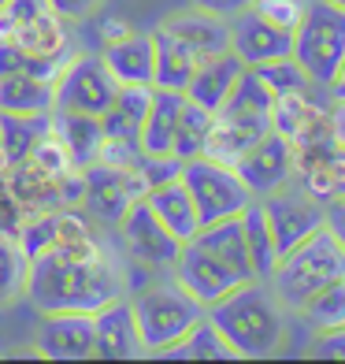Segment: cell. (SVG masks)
<instances>
[{
    "label": "cell",
    "mask_w": 345,
    "mask_h": 364,
    "mask_svg": "<svg viewBox=\"0 0 345 364\" xmlns=\"http://www.w3.org/2000/svg\"><path fill=\"white\" fill-rule=\"evenodd\" d=\"M126 275L97 238L30 257L26 297L45 312H97L123 297Z\"/></svg>",
    "instance_id": "cell-1"
},
{
    "label": "cell",
    "mask_w": 345,
    "mask_h": 364,
    "mask_svg": "<svg viewBox=\"0 0 345 364\" xmlns=\"http://www.w3.org/2000/svg\"><path fill=\"white\" fill-rule=\"evenodd\" d=\"M204 316L219 327L238 360H264L286 346V316L290 309L275 297L268 279H249L226 297L204 309Z\"/></svg>",
    "instance_id": "cell-2"
},
{
    "label": "cell",
    "mask_w": 345,
    "mask_h": 364,
    "mask_svg": "<svg viewBox=\"0 0 345 364\" xmlns=\"http://www.w3.org/2000/svg\"><path fill=\"white\" fill-rule=\"evenodd\" d=\"M341 275H345V245L327 227H319L275 260L268 287L290 312H297L319 287L334 283Z\"/></svg>",
    "instance_id": "cell-3"
},
{
    "label": "cell",
    "mask_w": 345,
    "mask_h": 364,
    "mask_svg": "<svg viewBox=\"0 0 345 364\" xmlns=\"http://www.w3.org/2000/svg\"><path fill=\"white\" fill-rule=\"evenodd\" d=\"M293 60L312 86L331 90L345 68V8L334 0H308L301 23L293 26Z\"/></svg>",
    "instance_id": "cell-4"
},
{
    "label": "cell",
    "mask_w": 345,
    "mask_h": 364,
    "mask_svg": "<svg viewBox=\"0 0 345 364\" xmlns=\"http://www.w3.org/2000/svg\"><path fill=\"white\" fill-rule=\"evenodd\" d=\"M130 305H134L138 331H141V342H145V353L149 357H160L168 346H175L204 316V305L197 297H190L175 279L138 290V297Z\"/></svg>",
    "instance_id": "cell-5"
},
{
    "label": "cell",
    "mask_w": 345,
    "mask_h": 364,
    "mask_svg": "<svg viewBox=\"0 0 345 364\" xmlns=\"http://www.w3.org/2000/svg\"><path fill=\"white\" fill-rule=\"evenodd\" d=\"M178 178L186 182V190L193 197L201 227L226 220V216H241V208L253 201V193L241 182V175L234 171V164H223V160H212V156L182 160Z\"/></svg>",
    "instance_id": "cell-6"
},
{
    "label": "cell",
    "mask_w": 345,
    "mask_h": 364,
    "mask_svg": "<svg viewBox=\"0 0 345 364\" xmlns=\"http://www.w3.org/2000/svg\"><path fill=\"white\" fill-rule=\"evenodd\" d=\"M56 108L60 112H86V115H104L119 93V82L111 78L108 63L97 53H67L63 68L56 71Z\"/></svg>",
    "instance_id": "cell-7"
},
{
    "label": "cell",
    "mask_w": 345,
    "mask_h": 364,
    "mask_svg": "<svg viewBox=\"0 0 345 364\" xmlns=\"http://www.w3.org/2000/svg\"><path fill=\"white\" fill-rule=\"evenodd\" d=\"M67 23L48 8V0H8L0 8V38H11L26 53L63 56L67 53Z\"/></svg>",
    "instance_id": "cell-8"
},
{
    "label": "cell",
    "mask_w": 345,
    "mask_h": 364,
    "mask_svg": "<svg viewBox=\"0 0 345 364\" xmlns=\"http://www.w3.org/2000/svg\"><path fill=\"white\" fill-rule=\"evenodd\" d=\"M115 227H119L126 257H134L138 264H145V268H171L178 250H182V242L156 220V212L149 208L145 193L126 205V212L119 216Z\"/></svg>",
    "instance_id": "cell-9"
},
{
    "label": "cell",
    "mask_w": 345,
    "mask_h": 364,
    "mask_svg": "<svg viewBox=\"0 0 345 364\" xmlns=\"http://www.w3.org/2000/svg\"><path fill=\"white\" fill-rule=\"evenodd\" d=\"M234 171L241 175V182L249 186L253 197H268V193L293 182V171H297V145L290 138H283L278 130H268L256 145H249L238 156Z\"/></svg>",
    "instance_id": "cell-10"
},
{
    "label": "cell",
    "mask_w": 345,
    "mask_h": 364,
    "mask_svg": "<svg viewBox=\"0 0 345 364\" xmlns=\"http://www.w3.org/2000/svg\"><path fill=\"white\" fill-rule=\"evenodd\" d=\"M171 279H175V283L182 287L190 297H197L204 309L216 305L219 297H226L234 287L249 283V279H241L226 260H219L216 253H208L204 245H197L193 238L182 242V250H178V257H175V264H171Z\"/></svg>",
    "instance_id": "cell-11"
},
{
    "label": "cell",
    "mask_w": 345,
    "mask_h": 364,
    "mask_svg": "<svg viewBox=\"0 0 345 364\" xmlns=\"http://www.w3.org/2000/svg\"><path fill=\"white\" fill-rule=\"evenodd\" d=\"M256 201L268 216V227H271L275 245H278V257H283L286 250H293L297 242H305L312 230L323 227V201L308 197L297 182H290V186L275 190L268 197H256Z\"/></svg>",
    "instance_id": "cell-12"
},
{
    "label": "cell",
    "mask_w": 345,
    "mask_h": 364,
    "mask_svg": "<svg viewBox=\"0 0 345 364\" xmlns=\"http://www.w3.org/2000/svg\"><path fill=\"white\" fill-rule=\"evenodd\" d=\"M230 53H234L245 68H260V63L283 60L293 53V30L268 23L264 15L245 8L230 15Z\"/></svg>",
    "instance_id": "cell-13"
},
{
    "label": "cell",
    "mask_w": 345,
    "mask_h": 364,
    "mask_svg": "<svg viewBox=\"0 0 345 364\" xmlns=\"http://www.w3.org/2000/svg\"><path fill=\"white\" fill-rule=\"evenodd\" d=\"M145 193V182L138 168H111V164H93L82 171V205H89L101 220L119 223L126 205Z\"/></svg>",
    "instance_id": "cell-14"
},
{
    "label": "cell",
    "mask_w": 345,
    "mask_h": 364,
    "mask_svg": "<svg viewBox=\"0 0 345 364\" xmlns=\"http://www.w3.org/2000/svg\"><path fill=\"white\" fill-rule=\"evenodd\" d=\"M93 357H101V360L145 357L138 316H134V305L126 297H115V301H108L93 312Z\"/></svg>",
    "instance_id": "cell-15"
},
{
    "label": "cell",
    "mask_w": 345,
    "mask_h": 364,
    "mask_svg": "<svg viewBox=\"0 0 345 364\" xmlns=\"http://www.w3.org/2000/svg\"><path fill=\"white\" fill-rule=\"evenodd\" d=\"M38 353L48 360L93 357V312H45L38 331Z\"/></svg>",
    "instance_id": "cell-16"
},
{
    "label": "cell",
    "mask_w": 345,
    "mask_h": 364,
    "mask_svg": "<svg viewBox=\"0 0 345 364\" xmlns=\"http://www.w3.org/2000/svg\"><path fill=\"white\" fill-rule=\"evenodd\" d=\"M93 238V227L78 216L75 208H45L26 216L19 227V242L26 257H38L48 250H63V245H75V242H86Z\"/></svg>",
    "instance_id": "cell-17"
},
{
    "label": "cell",
    "mask_w": 345,
    "mask_h": 364,
    "mask_svg": "<svg viewBox=\"0 0 345 364\" xmlns=\"http://www.w3.org/2000/svg\"><path fill=\"white\" fill-rule=\"evenodd\" d=\"M271 130H278L293 145H305L312 138L331 134V108H319L308 97V90L297 93H278L271 105Z\"/></svg>",
    "instance_id": "cell-18"
},
{
    "label": "cell",
    "mask_w": 345,
    "mask_h": 364,
    "mask_svg": "<svg viewBox=\"0 0 345 364\" xmlns=\"http://www.w3.org/2000/svg\"><path fill=\"white\" fill-rule=\"evenodd\" d=\"M48 130L60 138V145L67 149V156L78 171L101 164L104 153V127H101V115H86V112H60L53 108L48 115Z\"/></svg>",
    "instance_id": "cell-19"
},
{
    "label": "cell",
    "mask_w": 345,
    "mask_h": 364,
    "mask_svg": "<svg viewBox=\"0 0 345 364\" xmlns=\"http://www.w3.org/2000/svg\"><path fill=\"white\" fill-rule=\"evenodd\" d=\"M149 38H153V86L156 90H178V93H186V86H190V78L197 71V63H201V56H197L178 34H171L163 23L156 30H149Z\"/></svg>",
    "instance_id": "cell-20"
},
{
    "label": "cell",
    "mask_w": 345,
    "mask_h": 364,
    "mask_svg": "<svg viewBox=\"0 0 345 364\" xmlns=\"http://www.w3.org/2000/svg\"><path fill=\"white\" fill-rule=\"evenodd\" d=\"M241 71H245V63L230 53V48H226V53H216V56H204L201 63H197L193 78H190L186 97L193 105L208 108V112H219Z\"/></svg>",
    "instance_id": "cell-21"
},
{
    "label": "cell",
    "mask_w": 345,
    "mask_h": 364,
    "mask_svg": "<svg viewBox=\"0 0 345 364\" xmlns=\"http://www.w3.org/2000/svg\"><path fill=\"white\" fill-rule=\"evenodd\" d=\"M163 26L178 34L197 56H216V53H226L230 48V19L223 15H212V11H201V8H186V11H171Z\"/></svg>",
    "instance_id": "cell-22"
},
{
    "label": "cell",
    "mask_w": 345,
    "mask_h": 364,
    "mask_svg": "<svg viewBox=\"0 0 345 364\" xmlns=\"http://www.w3.org/2000/svg\"><path fill=\"white\" fill-rule=\"evenodd\" d=\"M145 201L156 212V220L171 230L178 242H190L197 230H201V216H197V205L186 190L182 178H168V182H156V186L145 190Z\"/></svg>",
    "instance_id": "cell-23"
},
{
    "label": "cell",
    "mask_w": 345,
    "mask_h": 364,
    "mask_svg": "<svg viewBox=\"0 0 345 364\" xmlns=\"http://www.w3.org/2000/svg\"><path fill=\"white\" fill-rule=\"evenodd\" d=\"M101 60L108 63V71L119 86H153V38L149 34L130 30L119 41H108L101 48Z\"/></svg>",
    "instance_id": "cell-24"
},
{
    "label": "cell",
    "mask_w": 345,
    "mask_h": 364,
    "mask_svg": "<svg viewBox=\"0 0 345 364\" xmlns=\"http://www.w3.org/2000/svg\"><path fill=\"white\" fill-rule=\"evenodd\" d=\"M149 101H153V86H119L111 108L101 115L104 138L115 141V145L138 149L141 119H145V112H149Z\"/></svg>",
    "instance_id": "cell-25"
},
{
    "label": "cell",
    "mask_w": 345,
    "mask_h": 364,
    "mask_svg": "<svg viewBox=\"0 0 345 364\" xmlns=\"http://www.w3.org/2000/svg\"><path fill=\"white\" fill-rule=\"evenodd\" d=\"M182 101H186V93L153 86V101H149V112H145L141 134H138V149L145 156H171V138H175V123H178Z\"/></svg>",
    "instance_id": "cell-26"
},
{
    "label": "cell",
    "mask_w": 345,
    "mask_h": 364,
    "mask_svg": "<svg viewBox=\"0 0 345 364\" xmlns=\"http://www.w3.org/2000/svg\"><path fill=\"white\" fill-rule=\"evenodd\" d=\"M56 78L45 75H4L0 78V112L8 115H48L56 108Z\"/></svg>",
    "instance_id": "cell-27"
},
{
    "label": "cell",
    "mask_w": 345,
    "mask_h": 364,
    "mask_svg": "<svg viewBox=\"0 0 345 364\" xmlns=\"http://www.w3.org/2000/svg\"><path fill=\"white\" fill-rule=\"evenodd\" d=\"M197 245H204L208 253H216L219 260H226L241 279H256L253 264H249V250H245V230H241V216H226L216 223H204L193 235Z\"/></svg>",
    "instance_id": "cell-28"
},
{
    "label": "cell",
    "mask_w": 345,
    "mask_h": 364,
    "mask_svg": "<svg viewBox=\"0 0 345 364\" xmlns=\"http://www.w3.org/2000/svg\"><path fill=\"white\" fill-rule=\"evenodd\" d=\"M163 360H238L234 350H230V342L219 335V327L212 323L208 316H201L182 338L175 346L160 353Z\"/></svg>",
    "instance_id": "cell-29"
},
{
    "label": "cell",
    "mask_w": 345,
    "mask_h": 364,
    "mask_svg": "<svg viewBox=\"0 0 345 364\" xmlns=\"http://www.w3.org/2000/svg\"><path fill=\"white\" fill-rule=\"evenodd\" d=\"M241 230H245V250H249L253 275L268 279L271 268H275V260H278V245H275V235H271L268 216H264V208H260L256 197L241 208Z\"/></svg>",
    "instance_id": "cell-30"
},
{
    "label": "cell",
    "mask_w": 345,
    "mask_h": 364,
    "mask_svg": "<svg viewBox=\"0 0 345 364\" xmlns=\"http://www.w3.org/2000/svg\"><path fill=\"white\" fill-rule=\"evenodd\" d=\"M212 123H216V112H208L201 105H193L190 97L178 108V123H175V138H171V156L175 160H193L204 153Z\"/></svg>",
    "instance_id": "cell-31"
},
{
    "label": "cell",
    "mask_w": 345,
    "mask_h": 364,
    "mask_svg": "<svg viewBox=\"0 0 345 364\" xmlns=\"http://www.w3.org/2000/svg\"><path fill=\"white\" fill-rule=\"evenodd\" d=\"M48 115H8V112H0V141H4L8 168L11 164H23L34 153V145L48 134Z\"/></svg>",
    "instance_id": "cell-32"
},
{
    "label": "cell",
    "mask_w": 345,
    "mask_h": 364,
    "mask_svg": "<svg viewBox=\"0 0 345 364\" xmlns=\"http://www.w3.org/2000/svg\"><path fill=\"white\" fill-rule=\"evenodd\" d=\"M271 105H275V93L264 86V78H260L253 68H245L219 112L223 115H241V119H268L271 123Z\"/></svg>",
    "instance_id": "cell-33"
},
{
    "label": "cell",
    "mask_w": 345,
    "mask_h": 364,
    "mask_svg": "<svg viewBox=\"0 0 345 364\" xmlns=\"http://www.w3.org/2000/svg\"><path fill=\"white\" fill-rule=\"evenodd\" d=\"M26 283H30V257L19 235H0V305L26 297Z\"/></svg>",
    "instance_id": "cell-34"
},
{
    "label": "cell",
    "mask_w": 345,
    "mask_h": 364,
    "mask_svg": "<svg viewBox=\"0 0 345 364\" xmlns=\"http://www.w3.org/2000/svg\"><path fill=\"white\" fill-rule=\"evenodd\" d=\"M297 312H301V320H308L316 331L345 327V275L334 279V283H327V287H319Z\"/></svg>",
    "instance_id": "cell-35"
},
{
    "label": "cell",
    "mask_w": 345,
    "mask_h": 364,
    "mask_svg": "<svg viewBox=\"0 0 345 364\" xmlns=\"http://www.w3.org/2000/svg\"><path fill=\"white\" fill-rule=\"evenodd\" d=\"M260 78H264V86L278 97V93H297V90H308L312 82L308 75L297 68V60L293 56H283V60H271V63H260V68H253Z\"/></svg>",
    "instance_id": "cell-36"
},
{
    "label": "cell",
    "mask_w": 345,
    "mask_h": 364,
    "mask_svg": "<svg viewBox=\"0 0 345 364\" xmlns=\"http://www.w3.org/2000/svg\"><path fill=\"white\" fill-rule=\"evenodd\" d=\"M256 15H264L268 23H275V26H286V30H293L301 23V15H305V8H308V0H253L249 4Z\"/></svg>",
    "instance_id": "cell-37"
},
{
    "label": "cell",
    "mask_w": 345,
    "mask_h": 364,
    "mask_svg": "<svg viewBox=\"0 0 345 364\" xmlns=\"http://www.w3.org/2000/svg\"><path fill=\"white\" fill-rule=\"evenodd\" d=\"M305 357L312 360H345V327H323L308 342Z\"/></svg>",
    "instance_id": "cell-38"
},
{
    "label": "cell",
    "mask_w": 345,
    "mask_h": 364,
    "mask_svg": "<svg viewBox=\"0 0 345 364\" xmlns=\"http://www.w3.org/2000/svg\"><path fill=\"white\" fill-rule=\"evenodd\" d=\"M23 220H26V208L19 205V197L11 193L8 171H0V235H19Z\"/></svg>",
    "instance_id": "cell-39"
},
{
    "label": "cell",
    "mask_w": 345,
    "mask_h": 364,
    "mask_svg": "<svg viewBox=\"0 0 345 364\" xmlns=\"http://www.w3.org/2000/svg\"><path fill=\"white\" fill-rule=\"evenodd\" d=\"M104 0H48V8H53L63 23H82V19H89V15L101 8Z\"/></svg>",
    "instance_id": "cell-40"
},
{
    "label": "cell",
    "mask_w": 345,
    "mask_h": 364,
    "mask_svg": "<svg viewBox=\"0 0 345 364\" xmlns=\"http://www.w3.org/2000/svg\"><path fill=\"white\" fill-rule=\"evenodd\" d=\"M323 227L345 245V197H331V201H323Z\"/></svg>",
    "instance_id": "cell-41"
},
{
    "label": "cell",
    "mask_w": 345,
    "mask_h": 364,
    "mask_svg": "<svg viewBox=\"0 0 345 364\" xmlns=\"http://www.w3.org/2000/svg\"><path fill=\"white\" fill-rule=\"evenodd\" d=\"M193 8L201 11H212V15H223V19H230V15H238L253 4V0H190Z\"/></svg>",
    "instance_id": "cell-42"
},
{
    "label": "cell",
    "mask_w": 345,
    "mask_h": 364,
    "mask_svg": "<svg viewBox=\"0 0 345 364\" xmlns=\"http://www.w3.org/2000/svg\"><path fill=\"white\" fill-rule=\"evenodd\" d=\"M331 138L345 149V101H331Z\"/></svg>",
    "instance_id": "cell-43"
},
{
    "label": "cell",
    "mask_w": 345,
    "mask_h": 364,
    "mask_svg": "<svg viewBox=\"0 0 345 364\" xmlns=\"http://www.w3.org/2000/svg\"><path fill=\"white\" fill-rule=\"evenodd\" d=\"M123 34H130V26L123 23V19H108L104 26H101V41L108 45V41H119Z\"/></svg>",
    "instance_id": "cell-44"
},
{
    "label": "cell",
    "mask_w": 345,
    "mask_h": 364,
    "mask_svg": "<svg viewBox=\"0 0 345 364\" xmlns=\"http://www.w3.org/2000/svg\"><path fill=\"white\" fill-rule=\"evenodd\" d=\"M331 101H345V68H341V75L334 78V86H331Z\"/></svg>",
    "instance_id": "cell-45"
},
{
    "label": "cell",
    "mask_w": 345,
    "mask_h": 364,
    "mask_svg": "<svg viewBox=\"0 0 345 364\" xmlns=\"http://www.w3.org/2000/svg\"><path fill=\"white\" fill-rule=\"evenodd\" d=\"M0 171H8V160H4V141H0Z\"/></svg>",
    "instance_id": "cell-46"
},
{
    "label": "cell",
    "mask_w": 345,
    "mask_h": 364,
    "mask_svg": "<svg viewBox=\"0 0 345 364\" xmlns=\"http://www.w3.org/2000/svg\"><path fill=\"white\" fill-rule=\"evenodd\" d=\"M334 4H341V8H345V0H334Z\"/></svg>",
    "instance_id": "cell-47"
},
{
    "label": "cell",
    "mask_w": 345,
    "mask_h": 364,
    "mask_svg": "<svg viewBox=\"0 0 345 364\" xmlns=\"http://www.w3.org/2000/svg\"><path fill=\"white\" fill-rule=\"evenodd\" d=\"M4 4H8V0H0V8H4Z\"/></svg>",
    "instance_id": "cell-48"
}]
</instances>
